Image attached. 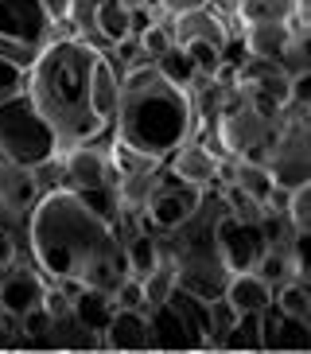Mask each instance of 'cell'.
<instances>
[{"label": "cell", "mask_w": 311, "mask_h": 354, "mask_svg": "<svg viewBox=\"0 0 311 354\" xmlns=\"http://www.w3.org/2000/svg\"><path fill=\"white\" fill-rule=\"evenodd\" d=\"M23 253L51 284L74 296V288H97L113 296L117 281L124 277L121 234L113 222H105L90 210L70 187L47 191L31 207L20 226Z\"/></svg>", "instance_id": "6da1fadb"}, {"label": "cell", "mask_w": 311, "mask_h": 354, "mask_svg": "<svg viewBox=\"0 0 311 354\" xmlns=\"http://www.w3.org/2000/svg\"><path fill=\"white\" fill-rule=\"evenodd\" d=\"M97 47L59 32L28 66V86L23 94L39 109V117L55 129L59 152L97 136H109L102 121L90 109V66Z\"/></svg>", "instance_id": "7a4b0ae2"}, {"label": "cell", "mask_w": 311, "mask_h": 354, "mask_svg": "<svg viewBox=\"0 0 311 354\" xmlns=\"http://www.w3.org/2000/svg\"><path fill=\"white\" fill-rule=\"evenodd\" d=\"M195 133L198 113L191 94L179 90L176 82H167L156 63L129 66L121 74V97H117L109 136L164 160Z\"/></svg>", "instance_id": "3957f363"}, {"label": "cell", "mask_w": 311, "mask_h": 354, "mask_svg": "<svg viewBox=\"0 0 311 354\" xmlns=\"http://www.w3.org/2000/svg\"><path fill=\"white\" fill-rule=\"evenodd\" d=\"M0 156L39 167L59 156V136L39 117L28 94H16L0 105Z\"/></svg>", "instance_id": "277c9868"}, {"label": "cell", "mask_w": 311, "mask_h": 354, "mask_svg": "<svg viewBox=\"0 0 311 354\" xmlns=\"http://www.w3.org/2000/svg\"><path fill=\"white\" fill-rule=\"evenodd\" d=\"M276 129H280V117H265L261 109H253L249 97H241V90H238V97L214 117L210 136L218 140V148H222L226 156H245V160L265 164L272 140H276Z\"/></svg>", "instance_id": "5b68a950"}, {"label": "cell", "mask_w": 311, "mask_h": 354, "mask_svg": "<svg viewBox=\"0 0 311 354\" xmlns=\"http://www.w3.org/2000/svg\"><path fill=\"white\" fill-rule=\"evenodd\" d=\"M59 32L62 28L47 16L39 0H0V55L31 66V59Z\"/></svg>", "instance_id": "8992f818"}, {"label": "cell", "mask_w": 311, "mask_h": 354, "mask_svg": "<svg viewBox=\"0 0 311 354\" xmlns=\"http://www.w3.org/2000/svg\"><path fill=\"white\" fill-rule=\"evenodd\" d=\"M202 195H207L202 187L179 183L176 176H167V167H164V179H160V187L152 191V198H148V207H144V214H140L136 226L152 230V234H167V230H176L179 222L198 207V198Z\"/></svg>", "instance_id": "52a82bcc"}, {"label": "cell", "mask_w": 311, "mask_h": 354, "mask_svg": "<svg viewBox=\"0 0 311 354\" xmlns=\"http://www.w3.org/2000/svg\"><path fill=\"white\" fill-rule=\"evenodd\" d=\"M214 241H218V253H222L229 272L253 269L257 257L265 253V245H269L261 222H245V218H234V214H222V218H218Z\"/></svg>", "instance_id": "ba28073f"}, {"label": "cell", "mask_w": 311, "mask_h": 354, "mask_svg": "<svg viewBox=\"0 0 311 354\" xmlns=\"http://www.w3.org/2000/svg\"><path fill=\"white\" fill-rule=\"evenodd\" d=\"M109 136H97V140H86V145H74L66 152H59L62 171H66V187L70 191H90V187H109L117 183L113 167H109Z\"/></svg>", "instance_id": "9c48e42d"}, {"label": "cell", "mask_w": 311, "mask_h": 354, "mask_svg": "<svg viewBox=\"0 0 311 354\" xmlns=\"http://www.w3.org/2000/svg\"><path fill=\"white\" fill-rule=\"evenodd\" d=\"M222 156H226V152H218V148H210L207 140L191 136V140H183L171 156H164V167H167V176H176L179 183H191V187L210 191V187H218Z\"/></svg>", "instance_id": "30bf717a"}, {"label": "cell", "mask_w": 311, "mask_h": 354, "mask_svg": "<svg viewBox=\"0 0 311 354\" xmlns=\"http://www.w3.org/2000/svg\"><path fill=\"white\" fill-rule=\"evenodd\" d=\"M167 28H171V39H176V47H183V43H195V39H207L214 43V47H222V51H229V43H234V35H238V28L226 20V16H218L214 8H195V12H179V16H171L167 20Z\"/></svg>", "instance_id": "8fae6325"}, {"label": "cell", "mask_w": 311, "mask_h": 354, "mask_svg": "<svg viewBox=\"0 0 311 354\" xmlns=\"http://www.w3.org/2000/svg\"><path fill=\"white\" fill-rule=\"evenodd\" d=\"M47 195L43 191V179H39V167H28V164H16V160H4L0 156V198L4 207L16 214V218H28L31 207Z\"/></svg>", "instance_id": "7c38bea8"}, {"label": "cell", "mask_w": 311, "mask_h": 354, "mask_svg": "<svg viewBox=\"0 0 311 354\" xmlns=\"http://www.w3.org/2000/svg\"><path fill=\"white\" fill-rule=\"evenodd\" d=\"M117 97H121V71L113 66V59L105 51H97L93 55V66H90V109H93V117L102 121L105 133L113 125Z\"/></svg>", "instance_id": "4fadbf2b"}, {"label": "cell", "mask_w": 311, "mask_h": 354, "mask_svg": "<svg viewBox=\"0 0 311 354\" xmlns=\"http://www.w3.org/2000/svg\"><path fill=\"white\" fill-rule=\"evenodd\" d=\"M311 319H296L276 308L261 312V351H308Z\"/></svg>", "instance_id": "5bb4252c"}, {"label": "cell", "mask_w": 311, "mask_h": 354, "mask_svg": "<svg viewBox=\"0 0 311 354\" xmlns=\"http://www.w3.org/2000/svg\"><path fill=\"white\" fill-rule=\"evenodd\" d=\"M102 351H148V312L144 308H113L102 327Z\"/></svg>", "instance_id": "9a60e30c"}, {"label": "cell", "mask_w": 311, "mask_h": 354, "mask_svg": "<svg viewBox=\"0 0 311 354\" xmlns=\"http://www.w3.org/2000/svg\"><path fill=\"white\" fill-rule=\"evenodd\" d=\"M292 32L284 20H257V24H245V28H238V35H234V43L241 47V55H249V59H265V63H276L280 51L288 47Z\"/></svg>", "instance_id": "2e32d148"}, {"label": "cell", "mask_w": 311, "mask_h": 354, "mask_svg": "<svg viewBox=\"0 0 311 354\" xmlns=\"http://www.w3.org/2000/svg\"><path fill=\"white\" fill-rule=\"evenodd\" d=\"M148 312V351H195V339L187 331V323L179 319V312L171 304L160 308H144Z\"/></svg>", "instance_id": "e0dca14e"}, {"label": "cell", "mask_w": 311, "mask_h": 354, "mask_svg": "<svg viewBox=\"0 0 311 354\" xmlns=\"http://www.w3.org/2000/svg\"><path fill=\"white\" fill-rule=\"evenodd\" d=\"M238 312H265L272 308V284L261 277L257 269H241V272H229L226 292H222Z\"/></svg>", "instance_id": "ac0fdd59"}, {"label": "cell", "mask_w": 311, "mask_h": 354, "mask_svg": "<svg viewBox=\"0 0 311 354\" xmlns=\"http://www.w3.org/2000/svg\"><path fill=\"white\" fill-rule=\"evenodd\" d=\"M167 304L187 323V331L195 339V351H210V300H202V296H195V292H187V288H176Z\"/></svg>", "instance_id": "d6986e66"}, {"label": "cell", "mask_w": 311, "mask_h": 354, "mask_svg": "<svg viewBox=\"0 0 311 354\" xmlns=\"http://www.w3.org/2000/svg\"><path fill=\"white\" fill-rule=\"evenodd\" d=\"M97 35H102V47L109 51L113 43L136 35V12L124 4V0H97Z\"/></svg>", "instance_id": "ffe728a7"}, {"label": "cell", "mask_w": 311, "mask_h": 354, "mask_svg": "<svg viewBox=\"0 0 311 354\" xmlns=\"http://www.w3.org/2000/svg\"><path fill=\"white\" fill-rule=\"evenodd\" d=\"M121 253H124V272H133V277H144L160 265V238H156L152 230H140L136 226L133 234H124L121 238Z\"/></svg>", "instance_id": "44dd1931"}, {"label": "cell", "mask_w": 311, "mask_h": 354, "mask_svg": "<svg viewBox=\"0 0 311 354\" xmlns=\"http://www.w3.org/2000/svg\"><path fill=\"white\" fill-rule=\"evenodd\" d=\"M113 308H117L113 296H109V292H97V288H74V296H70V315L97 335H102V327L109 323Z\"/></svg>", "instance_id": "7402d4cb"}, {"label": "cell", "mask_w": 311, "mask_h": 354, "mask_svg": "<svg viewBox=\"0 0 311 354\" xmlns=\"http://www.w3.org/2000/svg\"><path fill=\"white\" fill-rule=\"evenodd\" d=\"M43 346H55V351H102V335L82 327L74 315H62V319L51 323Z\"/></svg>", "instance_id": "603a6c76"}, {"label": "cell", "mask_w": 311, "mask_h": 354, "mask_svg": "<svg viewBox=\"0 0 311 354\" xmlns=\"http://www.w3.org/2000/svg\"><path fill=\"white\" fill-rule=\"evenodd\" d=\"M218 351H261V312H241L222 335Z\"/></svg>", "instance_id": "cb8c5ba5"}, {"label": "cell", "mask_w": 311, "mask_h": 354, "mask_svg": "<svg viewBox=\"0 0 311 354\" xmlns=\"http://www.w3.org/2000/svg\"><path fill=\"white\" fill-rule=\"evenodd\" d=\"M288 16H292V0H238L234 4V24L238 28L257 20H288Z\"/></svg>", "instance_id": "d4e9b609"}, {"label": "cell", "mask_w": 311, "mask_h": 354, "mask_svg": "<svg viewBox=\"0 0 311 354\" xmlns=\"http://www.w3.org/2000/svg\"><path fill=\"white\" fill-rule=\"evenodd\" d=\"M140 288H144V308H160V304L171 300V292H176V269H171V261L160 257V265L140 277Z\"/></svg>", "instance_id": "484cf974"}, {"label": "cell", "mask_w": 311, "mask_h": 354, "mask_svg": "<svg viewBox=\"0 0 311 354\" xmlns=\"http://www.w3.org/2000/svg\"><path fill=\"white\" fill-rule=\"evenodd\" d=\"M272 308L284 315H296V319H311V292L300 281H284L272 288Z\"/></svg>", "instance_id": "4316f807"}, {"label": "cell", "mask_w": 311, "mask_h": 354, "mask_svg": "<svg viewBox=\"0 0 311 354\" xmlns=\"http://www.w3.org/2000/svg\"><path fill=\"white\" fill-rule=\"evenodd\" d=\"M136 47H140V55H144V63H156L160 55H167L171 47H176L171 28H167V24H144V28L136 32Z\"/></svg>", "instance_id": "83f0119b"}, {"label": "cell", "mask_w": 311, "mask_h": 354, "mask_svg": "<svg viewBox=\"0 0 311 354\" xmlns=\"http://www.w3.org/2000/svg\"><path fill=\"white\" fill-rule=\"evenodd\" d=\"M156 66H160V74H164L167 82H176L179 90H187V86L195 82V66H191V59H187V51L183 47H171V51L167 55H160V59H156Z\"/></svg>", "instance_id": "f1b7e54d"}, {"label": "cell", "mask_w": 311, "mask_h": 354, "mask_svg": "<svg viewBox=\"0 0 311 354\" xmlns=\"http://www.w3.org/2000/svg\"><path fill=\"white\" fill-rule=\"evenodd\" d=\"M284 214H288V222H292L296 234H311V183L288 191V207H284Z\"/></svg>", "instance_id": "f546056e"}, {"label": "cell", "mask_w": 311, "mask_h": 354, "mask_svg": "<svg viewBox=\"0 0 311 354\" xmlns=\"http://www.w3.org/2000/svg\"><path fill=\"white\" fill-rule=\"evenodd\" d=\"M276 66L288 78H300V74H311V59H308V39H300V35H292L288 39V47L280 51V59H276Z\"/></svg>", "instance_id": "4dcf8cb0"}, {"label": "cell", "mask_w": 311, "mask_h": 354, "mask_svg": "<svg viewBox=\"0 0 311 354\" xmlns=\"http://www.w3.org/2000/svg\"><path fill=\"white\" fill-rule=\"evenodd\" d=\"M23 86H28V66L8 59V55H0V105L8 97L23 94Z\"/></svg>", "instance_id": "1f68e13d"}, {"label": "cell", "mask_w": 311, "mask_h": 354, "mask_svg": "<svg viewBox=\"0 0 311 354\" xmlns=\"http://www.w3.org/2000/svg\"><path fill=\"white\" fill-rule=\"evenodd\" d=\"M113 304L117 308H144V288H140V277L124 272L113 288Z\"/></svg>", "instance_id": "d6a6232c"}, {"label": "cell", "mask_w": 311, "mask_h": 354, "mask_svg": "<svg viewBox=\"0 0 311 354\" xmlns=\"http://www.w3.org/2000/svg\"><path fill=\"white\" fill-rule=\"evenodd\" d=\"M23 257V241H20V226L12 230H0V272L8 269L12 261Z\"/></svg>", "instance_id": "836d02e7"}, {"label": "cell", "mask_w": 311, "mask_h": 354, "mask_svg": "<svg viewBox=\"0 0 311 354\" xmlns=\"http://www.w3.org/2000/svg\"><path fill=\"white\" fill-rule=\"evenodd\" d=\"M167 16H179V12H195V8H207L210 0H156Z\"/></svg>", "instance_id": "e575fe53"}, {"label": "cell", "mask_w": 311, "mask_h": 354, "mask_svg": "<svg viewBox=\"0 0 311 354\" xmlns=\"http://www.w3.org/2000/svg\"><path fill=\"white\" fill-rule=\"evenodd\" d=\"M39 4L47 8V16H51V20L62 28V20H66V8H70V0H39Z\"/></svg>", "instance_id": "d590c367"}, {"label": "cell", "mask_w": 311, "mask_h": 354, "mask_svg": "<svg viewBox=\"0 0 311 354\" xmlns=\"http://www.w3.org/2000/svg\"><path fill=\"white\" fill-rule=\"evenodd\" d=\"M12 226H23V222L16 218V214H12L8 207H4V198H0V230H12Z\"/></svg>", "instance_id": "8d00e7d4"}, {"label": "cell", "mask_w": 311, "mask_h": 354, "mask_svg": "<svg viewBox=\"0 0 311 354\" xmlns=\"http://www.w3.org/2000/svg\"><path fill=\"white\" fill-rule=\"evenodd\" d=\"M124 4H129V8H133V12H144L148 4H152V0H124Z\"/></svg>", "instance_id": "74e56055"}]
</instances>
